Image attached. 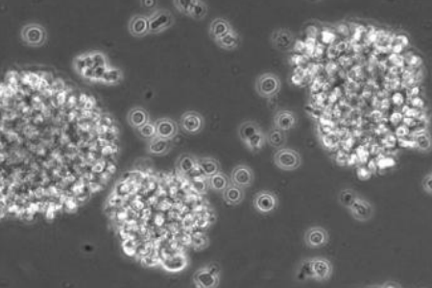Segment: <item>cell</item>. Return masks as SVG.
I'll list each match as a JSON object with an SVG mask.
<instances>
[{
    "label": "cell",
    "instance_id": "obj_10",
    "mask_svg": "<svg viewBox=\"0 0 432 288\" xmlns=\"http://www.w3.org/2000/svg\"><path fill=\"white\" fill-rule=\"evenodd\" d=\"M304 243L308 248L319 249L325 247L330 240L328 231L320 226H314L309 228L304 233Z\"/></svg>",
    "mask_w": 432,
    "mask_h": 288
},
{
    "label": "cell",
    "instance_id": "obj_9",
    "mask_svg": "<svg viewBox=\"0 0 432 288\" xmlns=\"http://www.w3.org/2000/svg\"><path fill=\"white\" fill-rule=\"evenodd\" d=\"M230 178L232 184L246 189L253 186L255 181V173L249 165L240 164L233 167Z\"/></svg>",
    "mask_w": 432,
    "mask_h": 288
},
{
    "label": "cell",
    "instance_id": "obj_20",
    "mask_svg": "<svg viewBox=\"0 0 432 288\" xmlns=\"http://www.w3.org/2000/svg\"><path fill=\"white\" fill-rule=\"evenodd\" d=\"M197 165L200 170L209 178L221 172L220 163L216 159L212 157H204L201 159H197Z\"/></svg>",
    "mask_w": 432,
    "mask_h": 288
},
{
    "label": "cell",
    "instance_id": "obj_30",
    "mask_svg": "<svg viewBox=\"0 0 432 288\" xmlns=\"http://www.w3.org/2000/svg\"><path fill=\"white\" fill-rule=\"evenodd\" d=\"M296 278H297V281H299V282H304L306 280H314L311 258L305 259L300 264L298 271L296 274Z\"/></svg>",
    "mask_w": 432,
    "mask_h": 288
},
{
    "label": "cell",
    "instance_id": "obj_5",
    "mask_svg": "<svg viewBox=\"0 0 432 288\" xmlns=\"http://www.w3.org/2000/svg\"><path fill=\"white\" fill-rule=\"evenodd\" d=\"M204 117L196 111H187L180 119V128L184 134L194 136L200 134L205 128Z\"/></svg>",
    "mask_w": 432,
    "mask_h": 288
},
{
    "label": "cell",
    "instance_id": "obj_35",
    "mask_svg": "<svg viewBox=\"0 0 432 288\" xmlns=\"http://www.w3.org/2000/svg\"><path fill=\"white\" fill-rule=\"evenodd\" d=\"M422 187L427 193L432 194V173L425 176L422 182Z\"/></svg>",
    "mask_w": 432,
    "mask_h": 288
},
{
    "label": "cell",
    "instance_id": "obj_7",
    "mask_svg": "<svg viewBox=\"0 0 432 288\" xmlns=\"http://www.w3.org/2000/svg\"><path fill=\"white\" fill-rule=\"evenodd\" d=\"M255 209L262 214L273 212L279 206L278 196L270 190H261L255 194L253 199Z\"/></svg>",
    "mask_w": 432,
    "mask_h": 288
},
{
    "label": "cell",
    "instance_id": "obj_3",
    "mask_svg": "<svg viewBox=\"0 0 432 288\" xmlns=\"http://www.w3.org/2000/svg\"><path fill=\"white\" fill-rule=\"evenodd\" d=\"M273 161L275 165L283 171L297 170L302 165L300 153L289 147H283L278 150L273 156Z\"/></svg>",
    "mask_w": 432,
    "mask_h": 288
},
{
    "label": "cell",
    "instance_id": "obj_36",
    "mask_svg": "<svg viewBox=\"0 0 432 288\" xmlns=\"http://www.w3.org/2000/svg\"><path fill=\"white\" fill-rule=\"evenodd\" d=\"M140 5L141 7H143L144 9L148 10V11H156L155 9L157 8L158 5V1L155 0H141L140 1Z\"/></svg>",
    "mask_w": 432,
    "mask_h": 288
},
{
    "label": "cell",
    "instance_id": "obj_6",
    "mask_svg": "<svg viewBox=\"0 0 432 288\" xmlns=\"http://www.w3.org/2000/svg\"><path fill=\"white\" fill-rule=\"evenodd\" d=\"M220 270L218 265H210L201 268L194 276L196 288H217L220 283Z\"/></svg>",
    "mask_w": 432,
    "mask_h": 288
},
{
    "label": "cell",
    "instance_id": "obj_4",
    "mask_svg": "<svg viewBox=\"0 0 432 288\" xmlns=\"http://www.w3.org/2000/svg\"><path fill=\"white\" fill-rule=\"evenodd\" d=\"M149 35L165 32L175 23V17L167 9H158L149 16Z\"/></svg>",
    "mask_w": 432,
    "mask_h": 288
},
{
    "label": "cell",
    "instance_id": "obj_22",
    "mask_svg": "<svg viewBox=\"0 0 432 288\" xmlns=\"http://www.w3.org/2000/svg\"><path fill=\"white\" fill-rule=\"evenodd\" d=\"M287 140L286 133L276 128L270 129L266 134V142L273 148L280 150L285 147Z\"/></svg>",
    "mask_w": 432,
    "mask_h": 288
},
{
    "label": "cell",
    "instance_id": "obj_29",
    "mask_svg": "<svg viewBox=\"0 0 432 288\" xmlns=\"http://www.w3.org/2000/svg\"><path fill=\"white\" fill-rule=\"evenodd\" d=\"M266 143V134H264L262 131L259 132L258 134H256L255 136L250 137L248 140H246L244 142L245 146L249 149L252 153H259L265 145Z\"/></svg>",
    "mask_w": 432,
    "mask_h": 288
},
{
    "label": "cell",
    "instance_id": "obj_18",
    "mask_svg": "<svg viewBox=\"0 0 432 288\" xmlns=\"http://www.w3.org/2000/svg\"><path fill=\"white\" fill-rule=\"evenodd\" d=\"M149 114L142 107H133L127 115V122L134 130L149 122Z\"/></svg>",
    "mask_w": 432,
    "mask_h": 288
},
{
    "label": "cell",
    "instance_id": "obj_8",
    "mask_svg": "<svg viewBox=\"0 0 432 288\" xmlns=\"http://www.w3.org/2000/svg\"><path fill=\"white\" fill-rule=\"evenodd\" d=\"M270 41L276 50L288 52L293 48L296 42V37L289 29L280 28L272 33Z\"/></svg>",
    "mask_w": 432,
    "mask_h": 288
},
{
    "label": "cell",
    "instance_id": "obj_16",
    "mask_svg": "<svg viewBox=\"0 0 432 288\" xmlns=\"http://www.w3.org/2000/svg\"><path fill=\"white\" fill-rule=\"evenodd\" d=\"M233 30L234 29L232 24L226 18L216 17L215 19H213V21L210 24L209 34L211 36V38L216 41Z\"/></svg>",
    "mask_w": 432,
    "mask_h": 288
},
{
    "label": "cell",
    "instance_id": "obj_33",
    "mask_svg": "<svg viewBox=\"0 0 432 288\" xmlns=\"http://www.w3.org/2000/svg\"><path fill=\"white\" fill-rule=\"evenodd\" d=\"M135 131L140 138H142L143 140H146V141H149L150 139L157 136L156 124H155V122H152V121L147 122L146 124L141 126L140 128L136 129Z\"/></svg>",
    "mask_w": 432,
    "mask_h": 288
},
{
    "label": "cell",
    "instance_id": "obj_28",
    "mask_svg": "<svg viewBox=\"0 0 432 288\" xmlns=\"http://www.w3.org/2000/svg\"><path fill=\"white\" fill-rule=\"evenodd\" d=\"M209 7L205 1L193 0V4L189 11L188 17L194 20H203L208 15Z\"/></svg>",
    "mask_w": 432,
    "mask_h": 288
},
{
    "label": "cell",
    "instance_id": "obj_25",
    "mask_svg": "<svg viewBox=\"0 0 432 288\" xmlns=\"http://www.w3.org/2000/svg\"><path fill=\"white\" fill-rule=\"evenodd\" d=\"M231 184V178L222 172H219L210 178V187L217 192L222 193Z\"/></svg>",
    "mask_w": 432,
    "mask_h": 288
},
{
    "label": "cell",
    "instance_id": "obj_14",
    "mask_svg": "<svg viewBox=\"0 0 432 288\" xmlns=\"http://www.w3.org/2000/svg\"><path fill=\"white\" fill-rule=\"evenodd\" d=\"M128 31L133 38L141 39L149 35V17L144 15H134L128 22Z\"/></svg>",
    "mask_w": 432,
    "mask_h": 288
},
{
    "label": "cell",
    "instance_id": "obj_21",
    "mask_svg": "<svg viewBox=\"0 0 432 288\" xmlns=\"http://www.w3.org/2000/svg\"><path fill=\"white\" fill-rule=\"evenodd\" d=\"M187 266V259L183 254H177L166 257L163 261V267L169 272H180Z\"/></svg>",
    "mask_w": 432,
    "mask_h": 288
},
{
    "label": "cell",
    "instance_id": "obj_12",
    "mask_svg": "<svg viewBox=\"0 0 432 288\" xmlns=\"http://www.w3.org/2000/svg\"><path fill=\"white\" fill-rule=\"evenodd\" d=\"M274 128L283 132H288L294 129L298 124V116L290 110H279L273 119Z\"/></svg>",
    "mask_w": 432,
    "mask_h": 288
},
{
    "label": "cell",
    "instance_id": "obj_13",
    "mask_svg": "<svg viewBox=\"0 0 432 288\" xmlns=\"http://www.w3.org/2000/svg\"><path fill=\"white\" fill-rule=\"evenodd\" d=\"M312 270L314 275V280L318 282L328 281L333 273V266L332 262L325 257L318 256L311 258Z\"/></svg>",
    "mask_w": 432,
    "mask_h": 288
},
{
    "label": "cell",
    "instance_id": "obj_31",
    "mask_svg": "<svg viewBox=\"0 0 432 288\" xmlns=\"http://www.w3.org/2000/svg\"><path fill=\"white\" fill-rule=\"evenodd\" d=\"M122 77L123 75L120 69L116 68H108L106 69L100 82L106 85H117L121 82Z\"/></svg>",
    "mask_w": 432,
    "mask_h": 288
},
{
    "label": "cell",
    "instance_id": "obj_27",
    "mask_svg": "<svg viewBox=\"0 0 432 288\" xmlns=\"http://www.w3.org/2000/svg\"><path fill=\"white\" fill-rule=\"evenodd\" d=\"M197 165V159H195L190 154H183L177 160V167L183 173H190Z\"/></svg>",
    "mask_w": 432,
    "mask_h": 288
},
{
    "label": "cell",
    "instance_id": "obj_34",
    "mask_svg": "<svg viewBox=\"0 0 432 288\" xmlns=\"http://www.w3.org/2000/svg\"><path fill=\"white\" fill-rule=\"evenodd\" d=\"M174 7L184 16L188 17L189 11L191 9V6L193 4V0H174L173 2Z\"/></svg>",
    "mask_w": 432,
    "mask_h": 288
},
{
    "label": "cell",
    "instance_id": "obj_17",
    "mask_svg": "<svg viewBox=\"0 0 432 288\" xmlns=\"http://www.w3.org/2000/svg\"><path fill=\"white\" fill-rule=\"evenodd\" d=\"M171 147H172L171 140L160 136H155L154 138L147 141L146 150L148 154L152 156L162 157V156H166L170 152Z\"/></svg>",
    "mask_w": 432,
    "mask_h": 288
},
{
    "label": "cell",
    "instance_id": "obj_11",
    "mask_svg": "<svg viewBox=\"0 0 432 288\" xmlns=\"http://www.w3.org/2000/svg\"><path fill=\"white\" fill-rule=\"evenodd\" d=\"M349 213L354 220L368 222L372 220L375 215V207L362 197H359L349 208Z\"/></svg>",
    "mask_w": 432,
    "mask_h": 288
},
{
    "label": "cell",
    "instance_id": "obj_15",
    "mask_svg": "<svg viewBox=\"0 0 432 288\" xmlns=\"http://www.w3.org/2000/svg\"><path fill=\"white\" fill-rule=\"evenodd\" d=\"M157 136L172 140L178 135L179 126L177 122L170 118H161L155 121Z\"/></svg>",
    "mask_w": 432,
    "mask_h": 288
},
{
    "label": "cell",
    "instance_id": "obj_1",
    "mask_svg": "<svg viewBox=\"0 0 432 288\" xmlns=\"http://www.w3.org/2000/svg\"><path fill=\"white\" fill-rule=\"evenodd\" d=\"M48 35L43 25L30 22L23 25L20 29L21 41L29 47H42L45 44Z\"/></svg>",
    "mask_w": 432,
    "mask_h": 288
},
{
    "label": "cell",
    "instance_id": "obj_32",
    "mask_svg": "<svg viewBox=\"0 0 432 288\" xmlns=\"http://www.w3.org/2000/svg\"><path fill=\"white\" fill-rule=\"evenodd\" d=\"M416 146L420 151L429 152L432 148V138L427 132H421L415 135Z\"/></svg>",
    "mask_w": 432,
    "mask_h": 288
},
{
    "label": "cell",
    "instance_id": "obj_23",
    "mask_svg": "<svg viewBox=\"0 0 432 288\" xmlns=\"http://www.w3.org/2000/svg\"><path fill=\"white\" fill-rule=\"evenodd\" d=\"M216 45L224 50L233 51L237 49L241 43V38L236 31H232L220 40L216 41Z\"/></svg>",
    "mask_w": 432,
    "mask_h": 288
},
{
    "label": "cell",
    "instance_id": "obj_19",
    "mask_svg": "<svg viewBox=\"0 0 432 288\" xmlns=\"http://www.w3.org/2000/svg\"><path fill=\"white\" fill-rule=\"evenodd\" d=\"M223 200L230 206H237L245 198V189L231 184L222 192Z\"/></svg>",
    "mask_w": 432,
    "mask_h": 288
},
{
    "label": "cell",
    "instance_id": "obj_26",
    "mask_svg": "<svg viewBox=\"0 0 432 288\" xmlns=\"http://www.w3.org/2000/svg\"><path fill=\"white\" fill-rule=\"evenodd\" d=\"M359 197V194L355 190L351 188H343L338 194V202L340 206L349 209Z\"/></svg>",
    "mask_w": 432,
    "mask_h": 288
},
{
    "label": "cell",
    "instance_id": "obj_2",
    "mask_svg": "<svg viewBox=\"0 0 432 288\" xmlns=\"http://www.w3.org/2000/svg\"><path fill=\"white\" fill-rule=\"evenodd\" d=\"M255 86L257 93L260 97L270 99L281 91L282 81L275 73L266 72L258 77Z\"/></svg>",
    "mask_w": 432,
    "mask_h": 288
},
{
    "label": "cell",
    "instance_id": "obj_24",
    "mask_svg": "<svg viewBox=\"0 0 432 288\" xmlns=\"http://www.w3.org/2000/svg\"><path fill=\"white\" fill-rule=\"evenodd\" d=\"M260 131H262V130L258 122L253 121V120H247V121L242 122L239 125L237 133H238L239 138L244 143L246 140L249 139L250 137L255 136L256 134H258Z\"/></svg>",
    "mask_w": 432,
    "mask_h": 288
}]
</instances>
